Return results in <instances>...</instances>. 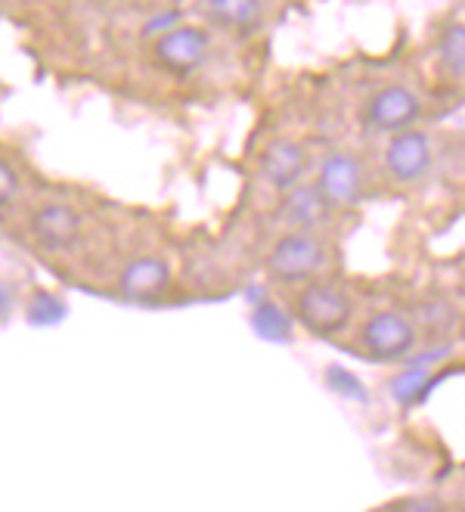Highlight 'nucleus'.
<instances>
[{"label": "nucleus", "instance_id": "12", "mask_svg": "<svg viewBox=\"0 0 465 512\" xmlns=\"http://www.w3.org/2000/svg\"><path fill=\"white\" fill-rule=\"evenodd\" d=\"M205 13L214 25L245 32L261 19V0H205Z\"/></svg>", "mask_w": 465, "mask_h": 512}, {"label": "nucleus", "instance_id": "9", "mask_svg": "<svg viewBox=\"0 0 465 512\" xmlns=\"http://www.w3.org/2000/svg\"><path fill=\"white\" fill-rule=\"evenodd\" d=\"M307 168V149L295 140H273L261 156V177L276 193H286L301 184Z\"/></svg>", "mask_w": 465, "mask_h": 512}, {"label": "nucleus", "instance_id": "17", "mask_svg": "<svg viewBox=\"0 0 465 512\" xmlns=\"http://www.w3.org/2000/svg\"><path fill=\"white\" fill-rule=\"evenodd\" d=\"M326 379H329V385H332V388H338V391H345V395H348V398L366 401V391L360 388V379H357V376H351V373H345V370H338V367H332V370L326 373Z\"/></svg>", "mask_w": 465, "mask_h": 512}, {"label": "nucleus", "instance_id": "6", "mask_svg": "<svg viewBox=\"0 0 465 512\" xmlns=\"http://www.w3.org/2000/svg\"><path fill=\"white\" fill-rule=\"evenodd\" d=\"M434 146L422 131H400L385 146V168L397 184H416L431 171Z\"/></svg>", "mask_w": 465, "mask_h": 512}, {"label": "nucleus", "instance_id": "14", "mask_svg": "<svg viewBox=\"0 0 465 512\" xmlns=\"http://www.w3.org/2000/svg\"><path fill=\"white\" fill-rule=\"evenodd\" d=\"M252 323H255V329L264 339H273V342H279V339L289 342L292 339V320L276 305H258L255 314H252Z\"/></svg>", "mask_w": 465, "mask_h": 512}, {"label": "nucleus", "instance_id": "1", "mask_svg": "<svg viewBox=\"0 0 465 512\" xmlns=\"http://www.w3.org/2000/svg\"><path fill=\"white\" fill-rule=\"evenodd\" d=\"M326 261H329V255H326L323 243L310 230L286 233L283 239H276L273 249L267 252L270 274L276 280H283V283L314 280L326 267Z\"/></svg>", "mask_w": 465, "mask_h": 512}, {"label": "nucleus", "instance_id": "3", "mask_svg": "<svg viewBox=\"0 0 465 512\" xmlns=\"http://www.w3.org/2000/svg\"><path fill=\"white\" fill-rule=\"evenodd\" d=\"M208 50H211V38L199 25H174L155 41V59H159V66L180 78L202 69Z\"/></svg>", "mask_w": 465, "mask_h": 512}, {"label": "nucleus", "instance_id": "11", "mask_svg": "<svg viewBox=\"0 0 465 512\" xmlns=\"http://www.w3.org/2000/svg\"><path fill=\"white\" fill-rule=\"evenodd\" d=\"M283 215H286V221L295 224L298 230H314V227L323 224V218L329 215V205L323 202V196L317 193L314 184H295L292 190H286Z\"/></svg>", "mask_w": 465, "mask_h": 512}, {"label": "nucleus", "instance_id": "19", "mask_svg": "<svg viewBox=\"0 0 465 512\" xmlns=\"http://www.w3.org/2000/svg\"><path fill=\"white\" fill-rule=\"evenodd\" d=\"M397 512H444V506L431 497H410L397 506Z\"/></svg>", "mask_w": 465, "mask_h": 512}, {"label": "nucleus", "instance_id": "8", "mask_svg": "<svg viewBox=\"0 0 465 512\" xmlns=\"http://www.w3.org/2000/svg\"><path fill=\"white\" fill-rule=\"evenodd\" d=\"M81 215L66 202H47L31 218V233L50 252H66L81 239Z\"/></svg>", "mask_w": 465, "mask_h": 512}, {"label": "nucleus", "instance_id": "2", "mask_svg": "<svg viewBox=\"0 0 465 512\" xmlns=\"http://www.w3.org/2000/svg\"><path fill=\"white\" fill-rule=\"evenodd\" d=\"M295 305H298L301 323L320 336H332V333H338V329H345L351 314H354L348 292H341L332 283H307L298 292Z\"/></svg>", "mask_w": 465, "mask_h": 512}, {"label": "nucleus", "instance_id": "15", "mask_svg": "<svg viewBox=\"0 0 465 512\" xmlns=\"http://www.w3.org/2000/svg\"><path fill=\"white\" fill-rule=\"evenodd\" d=\"M62 314H66V305H62V298L50 292H35V298H31V305H28V323H38V326H50Z\"/></svg>", "mask_w": 465, "mask_h": 512}, {"label": "nucleus", "instance_id": "5", "mask_svg": "<svg viewBox=\"0 0 465 512\" xmlns=\"http://www.w3.org/2000/svg\"><path fill=\"white\" fill-rule=\"evenodd\" d=\"M422 115V100L413 94L410 87L403 84H388L382 87L376 97L369 100L366 106V118L369 125L376 131L385 134H400V131H410Z\"/></svg>", "mask_w": 465, "mask_h": 512}, {"label": "nucleus", "instance_id": "16", "mask_svg": "<svg viewBox=\"0 0 465 512\" xmlns=\"http://www.w3.org/2000/svg\"><path fill=\"white\" fill-rule=\"evenodd\" d=\"M19 190H22V180H19L16 168L7 159H0V208L16 202Z\"/></svg>", "mask_w": 465, "mask_h": 512}, {"label": "nucleus", "instance_id": "10", "mask_svg": "<svg viewBox=\"0 0 465 512\" xmlns=\"http://www.w3.org/2000/svg\"><path fill=\"white\" fill-rule=\"evenodd\" d=\"M118 286H121L124 295L134 298V301L162 298L168 292V286H171V267L159 255H140V258L124 264Z\"/></svg>", "mask_w": 465, "mask_h": 512}, {"label": "nucleus", "instance_id": "20", "mask_svg": "<svg viewBox=\"0 0 465 512\" xmlns=\"http://www.w3.org/2000/svg\"><path fill=\"white\" fill-rule=\"evenodd\" d=\"M10 308H13V292L7 286H0V320L10 317Z\"/></svg>", "mask_w": 465, "mask_h": 512}, {"label": "nucleus", "instance_id": "4", "mask_svg": "<svg viewBox=\"0 0 465 512\" xmlns=\"http://www.w3.org/2000/svg\"><path fill=\"white\" fill-rule=\"evenodd\" d=\"M416 326L410 317H403L397 311H379L363 323L360 342L369 357L376 360H400L416 348Z\"/></svg>", "mask_w": 465, "mask_h": 512}, {"label": "nucleus", "instance_id": "13", "mask_svg": "<svg viewBox=\"0 0 465 512\" xmlns=\"http://www.w3.org/2000/svg\"><path fill=\"white\" fill-rule=\"evenodd\" d=\"M441 63L450 72V78L462 81L465 75V28L462 22H453L441 38Z\"/></svg>", "mask_w": 465, "mask_h": 512}, {"label": "nucleus", "instance_id": "7", "mask_svg": "<svg viewBox=\"0 0 465 512\" xmlns=\"http://www.w3.org/2000/svg\"><path fill=\"white\" fill-rule=\"evenodd\" d=\"M314 187L329 208H348L363 193V168L348 153H332L323 159Z\"/></svg>", "mask_w": 465, "mask_h": 512}, {"label": "nucleus", "instance_id": "18", "mask_svg": "<svg viewBox=\"0 0 465 512\" xmlns=\"http://www.w3.org/2000/svg\"><path fill=\"white\" fill-rule=\"evenodd\" d=\"M425 382H428L425 373H407V376H400L397 385H394L397 401H413L419 391H425Z\"/></svg>", "mask_w": 465, "mask_h": 512}]
</instances>
